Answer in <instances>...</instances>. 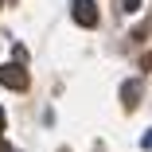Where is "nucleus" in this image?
<instances>
[{"mask_svg":"<svg viewBox=\"0 0 152 152\" xmlns=\"http://www.w3.org/2000/svg\"><path fill=\"white\" fill-rule=\"evenodd\" d=\"M70 16L78 27H98V4L94 0H70Z\"/></svg>","mask_w":152,"mask_h":152,"instance_id":"obj_1","label":"nucleus"},{"mask_svg":"<svg viewBox=\"0 0 152 152\" xmlns=\"http://www.w3.org/2000/svg\"><path fill=\"white\" fill-rule=\"evenodd\" d=\"M27 70L20 63H8V66H0V86H8V90H27Z\"/></svg>","mask_w":152,"mask_h":152,"instance_id":"obj_2","label":"nucleus"},{"mask_svg":"<svg viewBox=\"0 0 152 152\" xmlns=\"http://www.w3.org/2000/svg\"><path fill=\"white\" fill-rule=\"evenodd\" d=\"M137 102H140V78H129L125 86H121V105L137 109Z\"/></svg>","mask_w":152,"mask_h":152,"instance_id":"obj_3","label":"nucleus"},{"mask_svg":"<svg viewBox=\"0 0 152 152\" xmlns=\"http://www.w3.org/2000/svg\"><path fill=\"white\" fill-rule=\"evenodd\" d=\"M121 8H125V12H137V8H140V0H121Z\"/></svg>","mask_w":152,"mask_h":152,"instance_id":"obj_4","label":"nucleus"},{"mask_svg":"<svg viewBox=\"0 0 152 152\" xmlns=\"http://www.w3.org/2000/svg\"><path fill=\"white\" fill-rule=\"evenodd\" d=\"M144 148H148V152H152V129H148V133H144Z\"/></svg>","mask_w":152,"mask_h":152,"instance_id":"obj_5","label":"nucleus"},{"mask_svg":"<svg viewBox=\"0 0 152 152\" xmlns=\"http://www.w3.org/2000/svg\"><path fill=\"white\" fill-rule=\"evenodd\" d=\"M0 152H12V148H8V140H4V137H0Z\"/></svg>","mask_w":152,"mask_h":152,"instance_id":"obj_6","label":"nucleus"},{"mask_svg":"<svg viewBox=\"0 0 152 152\" xmlns=\"http://www.w3.org/2000/svg\"><path fill=\"white\" fill-rule=\"evenodd\" d=\"M0 133H4V105H0Z\"/></svg>","mask_w":152,"mask_h":152,"instance_id":"obj_7","label":"nucleus"},{"mask_svg":"<svg viewBox=\"0 0 152 152\" xmlns=\"http://www.w3.org/2000/svg\"><path fill=\"white\" fill-rule=\"evenodd\" d=\"M0 8H4V0H0Z\"/></svg>","mask_w":152,"mask_h":152,"instance_id":"obj_8","label":"nucleus"}]
</instances>
